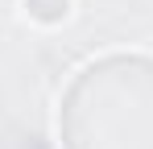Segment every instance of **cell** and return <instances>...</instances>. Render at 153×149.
Here are the masks:
<instances>
[{"label":"cell","instance_id":"cell-1","mask_svg":"<svg viewBox=\"0 0 153 149\" xmlns=\"http://www.w3.org/2000/svg\"><path fill=\"white\" fill-rule=\"evenodd\" d=\"M62 149H153V58L103 54L58 104Z\"/></svg>","mask_w":153,"mask_h":149}]
</instances>
